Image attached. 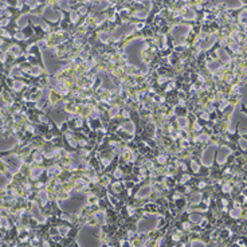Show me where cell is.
I'll return each instance as SVG.
<instances>
[{
    "instance_id": "6da1fadb",
    "label": "cell",
    "mask_w": 247,
    "mask_h": 247,
    "mask_svg": "<svg viewBox=\"0 0 247 247\" xmlns=\"http://www.w3.org/2000/svg\"><path fill=\"white\" fill-rule=\"evenodd\" d=\"M216 145H211L209 148H207L204 152H203L202 154V163L204 165H207V167H209V165L212 164V161H214V156H215V151H216Z\"/></svg>"
},
{
    "instance_id": "7a4b0ae2",
    "label": "cell",
    "mask_w": 247,
    "mask_h": 247,
    "mask_svg": "<svg viewBox=\"0 0 247 247\" xmlns=\"http://www.w3.org/2000/svg\"><path fill=\"white\" fill-rule=\"evenodd\" d=\"M230 154H231V149H230L228 147H220V149H219V153H218V161L219 164H223L226 161V158H227Z\"/></svg>"
},
{
    "instance_id": "3957f363",
    "label": "cell",
    "mask_w": 247,
    "mask_h": 247,
    "mask_svg": "<svg viewBox=\"0 0 247 247\" xmlns=\"http://www.w3.org/2000/svg\"><path fill=\"white\" fill-rule=\"evenodd\" d=\"M188 31H189L188 26H176V27H173V30H172V34H173L175 36H183V35H187Z\"/></svg>"
},
{
    "instance_id": "277c9868",
    "label": "cell",
    "mask_w": 247,
    "mask_h": 247,
    "mask_svg": "<svg viewBox=\"0 0 247 247\" xmlns=\"http://www.w3.org/2000/svg\"><path fill=\"white\" fill-rule=\"evenodd\" d=\"M215 42H216V36H215V35H211L209 38H207V39L204 40V42L202 43V49H203V50H207V49H209V47L214 45Z\"/></svg>"
},
{
    "instance_id": "5b68a950",
    "label": "cell",
    "mask_w": 247,
    "mask_h": 247,
    "mask_svg": "<svg viewBox=\"0 0 247 247\" xmlns=\"http://www.w3.org/2000/svg\"><path fill=\"white\" fill-rule=\"evenodd\" d=\"M220 67H222L220 66V62H216V60H212V62L208 63V70H209V71H212V73L220 70Z\"/></svg>"
},
{
    "instance_id": "8992f818",
    "label": "cell",
    "mask_w": 247,
    "mask_h": 247,
    "mask_svg": "<svg viewBox=\"0 0 247 247\" xmlns=\"http://www.w3.org/2000/svg\"><path fill=\"white\" fill-rule=\"evenodd\" d=\"M216 54H218L219 59H220L222 62H226V63L230 62V56L227 55V53H226L224 50H220V49H219V50H218V53H216Z\"/></svg>"
},
{
    "instance_id": "52a82bcc",
    "label": "cell",
    "mask_w": 247,
    "mask_h": 247,
    "mask_svg": "<svg viewBox=\"0 0 247 247\" xmlns=\"http://www.w3.org/2000/svg\"><path fill=\"white\" fill-rule=\"evenodd\" d=\"M227 5L230 7V8H239V7L245 5V3L243 2H228Z\"/></svg>"
},
{
    "instance_id": "ba28073f",
    "label": "cell",
    "mask_w": 247,
    "mask_h": 247,
    "mask_svg": "<svg viewBox=\"0 0 247 247\" xmlns=\"http://www.w3.org/2000/svg\"><path fill=\"white\" fill-rule=\"evenodd\" d=\"M124 129H126L129 133H133L134 132V124L133 122H126V124H124Z\"/></svg>"
},
{
    "instance_id": "9c48e42d",
    "label": "cell",
    "mask_w": 247,
    "mask_h": 247,
    "mask_svg": "<svg viewBox=\"0 0 247 247\" xmlns=\"http://www.w3.org/2000/svg\"><path fill=\"white\" fill-rule=\"evenodd\" d=\"M177 122H179V125H180L181 128H185L188 125V120H185V118H179Z\"/></svg>"
},
{
    "instance_id": "30bf717a",
    "label": "cell",
    "mask_w": 247,
    "mask_h": 247,
    "mask_svg": "<svg viewBox=\"0 0 247 247\" xmlns=\"http://www.w3.org/2000/svg\"><path fill=\"white\" fill-rule=\"evenodd\" d=\"M100 39L104 40V42H109L110 35H109V34H106V32H104V34H101V35H100Z\"/></svg>"
},
{
    "instance_id": "8fae6325",
    "label": "cell",
    "mask_w": 247,
    "mask_h": 247,
    "mask_svg": "<svg viewBox=\"0 0 247 247\" xmlns=\"http://www.w3.org/2000/svg\"><path fill=\"white\" fill-rule=\"evenodd\" d=\"M185 18H187V19H195V18H196V13H195L194 11H191V9H189V11L185 13Z\"/></svg>"
},
{
    "instance_id": "7c38bea8",
    "label": "cell",
    "mask_w": 247,
    "mask_h": 247,
    "mask_svg": "<svg viewBox=\"0 0 247 247\" xmlns=\"http://www.w3.org/2000/svg\"><path fill=\"white\" fill-rule=\"evenodd\" d=\"M149 191H151V188H149V187L143 188L140 192H138V196H147V194H148V192H149Z\"/></svg>"
},
{
    "instance_id": "4fadbf2b",
    "label": "cell",
    "mask_w": 247,
    "mask_h": 247,
    "mask_svg": "<svg viewBox=\"0 0 247 247\" xmlns=\"http://www.w3.org/2000/svg\"><path fill=\"white\" fill-rule=\"evenodd\" d=\"M198 140H199V141H208L209 137L207 136V134H200V136L198 137Z\"/></svg>"
},
{
    "instance_id": "5bb4252c",
    "label": "cell",
    "mask_w": 247,
    "mask_h": 247,
    "mask_svg": "<svg viewBox=\"0 0 247 247\" xmlns=\"http://www.w3.org/2000/svg\"><path fill=\"white\" fill-rule=\"evenodd\" d=\"M147 15H148V13L145 12V11H140V12L136 13V18H145Z\"/></svg>"
},
{
    "instance_id": "9a60e30c",
    "label": "cell",
    "mask_w": 247,
    "mask_h": 247,
    "mask_svg": "<svg viewBox=\"0 0 247 247\" xmlns=\"http://www.w3.org/2000/svg\"><path fill=\"white\" fill-rule=\"evenodd\" d=\"M241 147L243 148V149H247V140H241Z\"/></svg>"
},
{
    "instance_id": "2e32d148",
    "label": "cell",
    "mask_w": 247,
    "mask_h": 247,
    "mask_svg": "<svg viewBox=\"0 0 247 247\" xmlns=\"http://www.w3.org/2000/svg\"><path fill=\"white\" fill-rule=\"evenodd\" d=\"M241 20L242 22H245V23H247V12H243L242 15H241Z\"/></svg>"
},
{
    "instance_id": "e0dca14e",
    "label": "cell",
    "mask_w": 247,
    "mask_h": 247,
    "mask_svg": "<svg viewBox=\"0 0 247 247\" xmlns=\"http://www.w3.org/2000/svg\"><path fill=\"white\" fill-rule=\"evenodd\" d=\"M192 169H194L195 172H198V169H199V167H198V164L195 163V161H192Z\"/></svg>"
},
{
    "instance_id": "ac0fdd59",
    "label": "cell",
    "mask_w": 247,
    "mask_h": 247,
    "mask_svg": "<svg viewBox=\"0 0 247 247\" xmlns=\"http://www.w3.org/2000/svg\"><path fill=\"white\" fill-rule=\"evenodd\" d=\"M117 113H118V109H117V107H114V109L111 110V116H116Z\"/></svg>"
},
{
    "instance_id": "d6986e66",
    "label": "cell",
    "mask_w": 247,
    "mask_h": 247,
    "mask_svg": "<svg viewBox=\"0 0 247 247\" xmlns=\"http://www.w3.org/2000/svg\"><path fill=\"white\" fill-rule=\"evenodd\" d=\"M116 176H117V177H120V176H121V172H120V171H118V169H117V171H116Z\"/></svg>"
}]
</instances>
